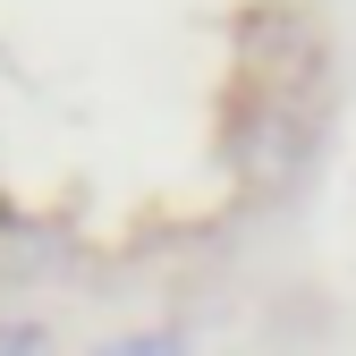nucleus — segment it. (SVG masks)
Masks as SVG:
<instances>
[{
  "mask_svg": "<svg viewBox=\"0 0 356 356\" xmlns=\"http://www.w3.org/2000/svg\"><path fill=\"white\" fill-rule=\"evenodd\" d=\"M94 356H178V331H145V339H111Z\"/></svg>",
  "mask_w": 356,
  "mask_h": 356,
  "instance_id": "f257e3e1",
  "label": "nucleus"
},
{
  "mask_svg": "<svg viewBox=\"0 0 356 356\" xmlns=\"http://www.w3.org/2000/svg\"><path fill=\"white\" fill-rule=\"evenodd\" d=\"M0 356H51V339L34 323H0Z\"/></svg>",
  "mask_w": 356,
  "mask_h": 356,
  "instance_id": "f03ea898",
  "label": "nucleus"
}]
</instances>
